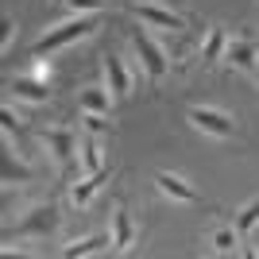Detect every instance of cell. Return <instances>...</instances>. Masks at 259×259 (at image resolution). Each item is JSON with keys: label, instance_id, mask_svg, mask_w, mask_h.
<instances>
[{"label": "cell", "instance_id": "ac0fdd59", "mask_svg": "<svg viewBox=\"0 0 259 259\" xmlns=\"http://www.w3.org/2000/svg\"><path fill=\"white\" fill-rule=\"evenodd\" d=\"M236 244H240V240H236V232H232V228H217V232H213V248L221 251V255L236 251Z\"/></svg>", "mask_w": 259, "mask_h": 259}, {"label": "cell", "instance_id": "9a60e30c", "mask_svg": "<svg viewBox=\"0 0 259 259\" xmlns=\"http://www.w3.org/2000/svg\"><path fill=\"white\" fill-rule=\"evenodd\" d=\"M225 51H228V35L221 27H213L201 43V62H217V58H225Z\"/></svg>", "mask_w": 259, "mask_h": 259}, {"label": "cell", "instance_id": "2e32d148", "mask_svg": "<svg viewBox=\"0 0 259 259\" xmlns=\"http://www.w3.org/2000/svg\"><path fill=\"white\" fill-rule=\"evenodd\" d=\"M255 225H259V197H255V201H248V205L236 213V232H240V236H248Z\"/></svg>", "mask_w": 259, "mask_h": 259}, {"label": "cell", "instance_id": "cb8c5ba5", "mask_svg": "<svg viewBox=\"0 0 259 259\" xmlns=\"http://www.w3.org/2000/svg\"><path fill=\"white\" fill-rule=\"evenodd\" d=\"M255 81H259V66H255Z\"/></svg>", "mask_w": 259, "mask_h": 259}, {"label": "cell", "instance_id": "7a4b0ae2", "mask_svg": "<svg viewBox=\"0 0 259 259\" xmlns=\"http://www.w3.org/2000/svg\"><path fill=\"white\" fill-rule=\"evenodd\" d=\"M132 43H136V54H140L143 74L151 77V81H159V77L166 74V51H162V47L155 43V39H151L147 31H143V27H140L136 35H132Z\"/></svg>", "mask_w": 259, "mask_h": 259}, {"label": "cell", "instance_id": "603a6c76", "mask_svg": "<svg viewBox=\"0 0 259 259\" xmlns=\"http://www.w3.org/2000/svg\"><path fill=\"white\" fill-rule=\"evenodd\" d=\"M85 124H89V132H105L108 128V120L105 116H93V112H85Z\"/></svg>", "mask_w": 259, "mask_h": 259}, {"label": "cell", "instance_id": "5bb4252c", "mask_svg": "<svg viewBox=\"0 0 259 259\" xmlns=\"http://www.w3.org/2000/svg\"><path fill=\"white\" fill-rule=\"evenodd\" d=\"M132 240H136V228H132L128 209H116V213H112V248H116V251H128Z\"/></svg>", "mask_w": 259, "mask_h": 259}, {"label": "cell", "instance_id": "7402d4cb", "mask_svg": "<svg viewBox=\"0 0 259 259\" xmlns=\"http://www.w3.org/2000/svg\"><path fill=\"white\" fill-rule=\"evenodd\" d=\"M35 77H39V81H47V85H51V62H43V58H39V62H35V70H31Z\"/></svg>", "mask_w": 259, "mask_h": 259}, {"label": "cell", "instance_id": "8fae6325", "mask_svg": "<svg viewBox=\"0 0 259 259\" xmlns=\"http://www.w3.org/2000/svg\"><path fill=\"white\" fill-rule=\"evenodd\" d=\"M105 248H112V232H93V236L77 240V244H66L62 255L66 259H81V255H97V251H105Z\"/></svg>", "mask_w": 259, "mask_h": 259}, {"label": "cell", "instance_id": "ba28073f", "mask_svg": "<svg viewBox=\"0 0 259 259\" xmlns=\"http://www.w3.org/2000/svg\"><path fill=\"white\" fill-rule=\"evenodd\" d=\"M54 228H58V209L54 205H39V209H31V213L23 217L20 232L23 236H47V232H54Z\"/></svg>", "mask_w": 259, "mask_h": 259}, {"label": "cell", "instance_id": "5b68a950", "mask_svg": "<svg viewBox=\"0 0 259 259\" xmlns=\"http://www.w3.org/2000/svg\"><path fill=\"white\" fill-rule=\"evenodd\" d=\"M105 77H108V93L116 101H124L132 93V74H128V66H124L120 54H105Z\"/></svg>", "mask_w": 259, "mask_h": 259}, {"label": "cell", "instance_id": "7c38bea8", "mask_svg": "<svg viewBox=\"0 0 259 259\" xmlns=\"http://www.w3.org/2000/svg\"><path fill=\"white\" fill-rule=\"evenodd\" d=\"M225 58H228L232 66H236V70H255L259 47H255V43H248V39H236V43L228 39V51H225Z\"/></svg>", "mask_w": 259, "mask_h": 259}, {"label": "cell", "instance_id": "8992f818", "mask_svg": "<svg viewBox=\"0 0 259 259\" xmlns=\"http://www.w3.org/2000/svg\"><path fill=\"white\" fill-rule=\"evenodd\" d=\"M136 20H143V23H151V27H166V31H178V27H186V20L178 16V12H170V8H159V4H136Z\"/></svg>", "mask_w": 259, "mask_h": 259}, {"label": "cell", "instance_id": "277c9868", "mask_svg": "<svg viewBox=\"0 0 259 259\" xmlns=\"http://www.w3.org/2000/svg\"><path fill=\"white\" fill-rule=\"evenodd\" d=\"M39 140H43V147H47L58 162H70V159H74V151H77V136H74L70 128H47Z\"/></svg>", "mask_w": 259, "mask_h": 259}, {"label": "cell", "instance_id": "52a82bcc", "mask_svg": "<svg viewBox=\"0 0 259 259\" xmlns=\"http://www.w3.org/2000/svg\"><path fill=\"white\" fill-rule=\"evenodd\" d=\"M155 186H159V194L170 197V201H182V205H194V201H197V190L190 182H182L178 174H170V170L155 174Z\"/></svg>", "mask_w": 259, "mask_h": 259}, {"label": "cell", "instance_id": "4fadbf2b", "mask_svg": "<svg viewBox=\"0 0 259 259\" xmlns=\"http://www.w3.org/2000/svg\"><path fill=\"white\" fill-rule=\"evenodd\" d=\"M105 182H108V166H101V170L89 174L85 182H77L74 190H70V201H74V205H89V201H93V194H97Z\"/></svg>", "mask_w": 259, "mask_h": 259}, {"label": "cell", "instance_id": "3957f363", "mask_svg": "<svg viewBox=\"0 0 259 259\" xmlns=\"http://www.w3.org/2000/svg\"><path fill=\"white\" fill-rule=\"evenodd\" d=\"M186 116H190V124H194L197 132H205V136H213V140H228V136H232V116H228V112H221V108L194 105Z\"/></svg>", "mask_w": 259, "mask_h": 259}, {"label": "cell", "instance_id": "6da1fadb", "mask_svg": "<svg viewBox=\"0 0 259 259\" xmlns=\"http://www.w3.org/2000/svg\"><path fill=\"white\" fill-rule=\"evenodd\" d=\"M97 16H101V12H89V16H74V20L51 27V31L31 47V54H35V58H43V54H51V51H62V47H70V43H77V39L93 35V31H97Z\"/></svg>", "mask_w": 259, "mask_h": 259}, {"label": "cell", "instance_id": "e0dca14e", "mask_svg": "<svg viewBox=\"0 0 259 259\" xmlns=\"http://www.w3.org/2000/svg\"><path fill=\"white\" fill-rule=\"evenodd\" d=\"M81 166H85L89 174L105 166V155H101V143L97 140H85V143H81Z\"/></svg>", "mask_w": 259, "mask_h": 259}, {"label": "cell", "instance_id": "d6986e66", "mask_svg": "<svg viewBox=\"0 0 259 259\" xmlns=\"http://www.w3.org/2000/svg\"><path fill=\"white\" fill-rule=\"evenodd\" d=\"M66 8L74 12V16H89V12L105 8V0H66Z\"/></svg>", "mask_w": 259, "mask_h": 259}, {"label": "cell", "instance_id": "ffe728a7", "mask_svg": "<svg viewBox=\"0 0 259 259\" xmlns=\"http://www.w3.org/2000/svg\"><path fill=\"white\" fill-rule=\"evenodd\" d=\"M0 128L8 132V136H12V132H20V116L12 112V105H4V108H0Z\"/></svg>", "mask_w": 259, "mask_h": 259}, {"label": "cell", "instance_id": "30bf717a", "mask_svg": "<svg viewBox=\"0 0 259 259\" xmlns=\"http://www.w3.org/2000/svg\"><path fill=\"white\" fill-rule=\"evenodd\" d=\"M112 93L101 85H85L81 93H77V105H81V112H93V116H108L112 112Z\"/></svg>", "mask_w": 259, "mask_h": 259}, {"label": "cell", "instance_id": "9c48e42d", "mask_svg": "<svg viewBox=\"0 0 259 259\" xmlns=\"http://www.w3.org/2000/svg\"><path fill=\"white\" fill-rule=\"evenodd\" d=\"M12 97L16 101H27V105H47L51 101V89H47V81H39V77H12Z\"/></svg>", "mask_w": 259, "mask_h": 259}, {"label": "cell", "instance_id": "44dd1931", "mask_svg": "<svg viewBox=\"0 0 259 259\" xmlns=\"http://www.w3.org/2000/svg\"><path fill=\"white\" fill-rule=\"evenodd\" d=\"M0 27H4V31H0V47L8 51V47H12V35H16V23H12L8 16H4V23H0Z\"/></svg>", "mask_w": 259, "mask_h": 259}]
</instances>
